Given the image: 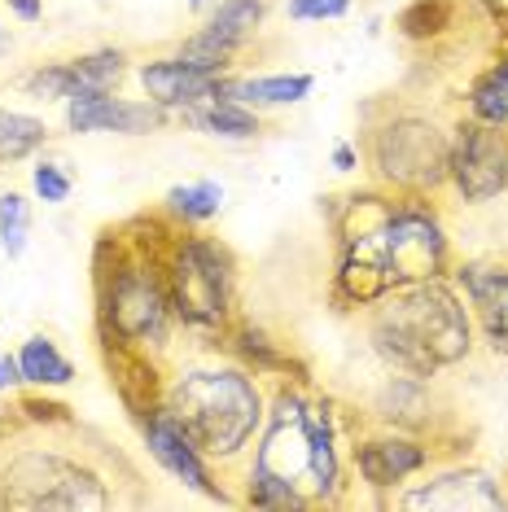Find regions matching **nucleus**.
Returning a JSON list of instances; mask_svg holds the SVG:
<instances>
[{
	"label": "nucleus",
	"instance_id": "1",
	"mask_svg": "<svg viewBox=\"0 0 508 512\" xmlns=\"http://www.w3.org/2000/svg\"><path fill=\"white\" fill-rule=\"evenodd\" d=\"M342 232V263L338 289L351 302H381L390 289L443 276L447 267V237L434 215L417 206H390L364 193L338 219Z\"/></svg>",
	"mask_w": 508,
	"mask_h": 512
},
{
	"label": "nucleus",
	"instance_id": "2",
	"mask_svg": "<svg viewBox=\"0 0 508 512\" xmlns=\"http://www.w3.org/2000/svg\"><path fill=\"white\" fill-rule=\"evenodd\" d=\"M373 346L390 368L430 377L469 355V316L443 276L399 285L373 316Z\"/></svg>",
	"mask_w": 508,
	"mask_h": 512
},
{
	"label": "nucleus",
	"instance_id": "3",
	"mask_svg": "<svg viewBox=\"0 0 508 512\" xmlns=\"http://www.w3.org/2000/svg\"><path fill=\"white\" fill-rule=\"evenodd\" d=\"M250 473L281 482L303 504L329 499L338 491V456H333L329 412L303 403L298 394H281Z\"/></svg>",
	"mask_w": 508,
	"mask_h": 512
},
{
	"label": "nucleus",
	"instance_id": "4",
	"mask_svg": "<svg viewBox=\"0 0 508 512\" xmlns=\"http://www.w3.org/2000/svg\"><path fill=\"white\" fill-rule=\"evenodd\" d=\"M167 412L206 456H233L263 421V403L250 377L233 368H202L167 390Z\"/></svg>",
	"mask_w": 508,
	"mask_h": 512
},
{
	"label": "nucleus",
	"instance_id": "5",
	"mask_svg": "<svg viewBox=\"0 0 508 512\" xmlns=\"http://www.w3.org/2000/svg\"><path fill=\"white\" fill-rule=\"evenodd\" d=\"M228 289H233V272H228L224 250L202 237H184L167 259V298L171 311L189 324V329H224L228 320Z\"/></svg>",
	"mask_w": 508,
	"mask_h": 512
},
{
	"label": "nucleus",
	"instance_id": "6",
	"mask_svg": "<svg viewBox=\"0 0 508 512\" xmlns=\"http://www.w3.org/2000/svg\"><path fill=\"white\" fill-rule=\"evenodd\" d=\"M106 302V329L119 337V346H158L167 337L171 320V298H167V276H158L149 263H119L101 285Z\"/></svg>",
	"mask_w": 508,
	"mask_h": 512
},
{
	"label": "nucleus",
	"instance_id": "7",
	"mask_svg": "<svg viewBox=\"0 0 508 512\" xmlns=\"http://www.w3.org/2000/svg\"><path fill=\"white\" fill-rule=\"evenodd\" d=\"M5 508H106L110 495L101 482L75 464L44 456V451H27L5 469Z\"/></svg>",
	"mask_w": 508,
	"mask_h": 512
},
{
	"label": "nucleus",
	"instance_id": "8",
	"mask_svg": "<svg viewBox=\"0 0 508 512\" xmlns=\"http://www.w3.org/2000/svg\"><path fill=\"white\" fill-rule=\"evenodd\" d=\"M447 145L443 132L425 119H395L377 132L373 158L381 176L399 189H434L447 180Z\"/></svg>",
	"mask_w": 508,
	"mask_h": 512
},
{
	"label": "nucleus",
	"instance_id": "9",
	"mask_svg": "<svg viewBox=\"0 0 508 512\" xmlns=\"http://www.w3.org/2000/svg\"><path fill=\"white\" fill-rule=\"evenodd\" d=\"M447 176L465 202H487L508 189V136L495 123H465L447 149Z\"/></svg>",
	"mask_w": 508,
	"mask_h": 512
},
{
	"label": "nucleus",
	"instance_id": "10",
	"mask_svg": "<svg viewBox=\"0 0 508 512\" xmlns=\"http://www.w3.org/2000/svg\"><path fill=\"white\" fill-rule=\"evenodd\" d=\"M145 447L149 456H154L171 477H180L184 486H193V491L211 495V499H224V491L211 482V473H206L202 464V451L189 442V434L176 425V416L167 412V407H154V412H145Z\"/></svg>",
	"mask_w": 508,
	"mask_h": 512
},
{
	"label": "nucleus",
	"instance_id": "11",
	"mask_svg": "<svg viewBox=\"0 0 508 512\" xmlns=\"http://www.w3.org/2000/svg\"><path fill=\"white\" fill-rule=\"evenodd\" d=\"M71 132H123V136H145L163 123V106L154 101H119L106 92H75L66 106Z\"/></svg>",
	"mask_w": 508,
	"mask_h": 512
},
{
	"label": "nucleus",
	"instance_id": "12",
	"mask_svg": "<svg viewBox=\"0 0 508 512\" xmlns=\"http://www.w3.org/2000/svg\"><path fill=\"white\" fill-rule=\"evenodd\" d=\"M141 84L149 92V101L163 110H193L202 106V101H211L219 84H224V75L215 71H198V66L180 62V57H171V62H149L141 71Z\"/></svg>",
	"mask_w": 508,
	"mask_h": 512
},
{
	"label": "nucleus",
	"instance_id": "13",
	"mask_svg": "<svg viewBox=\"0 0 508 512\" xmlns=\"http://www.w3.org/2000/svg\"><path fill=\"white\" fill-rule=\"evenodd\" d=\"M408 508H434V512H495L504 508V495L495 491V482L478 469H465V473H447L438 482L421 486L403 499Z\"/></svg>",
	"mask_w": 508,
	"mask_h": 512
},
{
	"label": "nucleus",
	"instance_id": "14",
	"mask_svg": "<svg viewBox=\"0 0 508 512\" xmlns=\"http://www.w3.org/2000/svg\"><path fill=\"white\" fill-rule=\"evenodd\" d=\"M460 285L469 289L473 307H478V320L487 329L495 351H508V272L500 267H482L469 263L460 267Z\"/></svg>",
	"mask_w": 508,
	"mask_h": 512
},
{
	"label": "nucleus",
	"instance_id": "15",
	"mask_svg": "<svg viewBox=\"0 0 508 512\" xmlns=\"http://www.w3.org/2000/svg\"><path fill=\"white\" fill-rule=\"evenodd\" d=\"M355 460H360V473L368 486H395L408 473L425 469L430 456H425V447H417V442L381 438V442H364V447L355 451Z\"/></svg>",
	"mask_w": 508,
	"mask_h": 512
},
{
	"label": "nucleus",
	"instance_id": "16",
	"mask_svg": "<svg viewBox=\"0 0 508 512\" xmlns=\"http://www.w3.org/2000/svg\"><path fill=\"white\" fill-rule=\"evenodd\" d=\"M316 79L311 75H259V79H224L215 97L241 101V106H294L303 101Z\"/></svg>",
	"mask_w": 508,
	"mask_h": 512
},
{
	"label": "nucleus",
	"instance_id": "17",
	"mask_svg": "<svg viewBox=\"0 0 508 512\" xmlns=\"http://www.w3.org/2000/svg\"><path fill=\"white\" fill-rule=\"evenodd\" d=\"M184 114H189L193 127H202V132H211V136H224V141H250V136L259 132V119H254L241 101H228V97H211Z\"/></svg>",
	"mask_w": 508,
	"mask_h": 512
},
{
	"label": "nucleus",
	"instance_id": "18",
	"mask_svg": "<svg viewBox=\"0 0 508 512\" xmlns=\"http://www.w3.org/2000/svg\"><path fill=\"white\" fill-rule=\"evenodd\" d=\"M18 368H22V381H31V386H66V381L75 377L71 359L57 351L49 337H31V342H22Z\"/></svg>",
	"mask_w": 508,
	"mask_h": 512
},
{
	"label": "nucleus",
	"instance_id": "19",
	"mask_svg": "<svg viewBox=\"0 0 508 512\" xmlns=\"http://www.w3.org/2000/svg\"><path fill=\"white\" fill-rule=\"evenodd\" d=\"M259 22H263V0H224V5L215 9L211 27H206V36L237 53L241 44L254 36V27H259Z\"/></svg>",
	"mask_w": 508,
	"mask_h": 512
},
{
	"label": "nucleus",
	"instance_id": "20",
	"mask_svg": "<svg viewBox=\"0 0 508 512\" xmlns=\"http://www.w3.org/2000/svg\"><path fill=\"white\" fill-rule=\"evenodd\" d=\"M44 123L18 110H0V162H18L44 145Z\"/></svg>",
	"mask_w": 508,
	"mask_h": 512
},
{
	"label": "nucleus",
	"instance_id": "21",
	"mask_svg": "<svg viewBox=\"0 0 508 512\" xmlns=\"http://www.w3.org/2000/svg\"><path fill=\"white\" fill-rule=\"evenodd\" d=\"M469 106H473V114H478L482 123H495V127L508 123V53H504L500 66H491V71L473 84Z\"/></svg>",
	"mask_w": 508,
	"mask_h": 512
},
{
	"label": "nucleus",
	"instance_id": "22",
	"mask_svg": "<svg viewBox=\"0 0 508 512\" xmlns=\"http://www.w3.org/2000/svg\"><path fill=\"white\" fill-rule=\"evenodd\" d=\"M167 206H171V215L202 224V219H215V215H219V206H224V189H219V184H211V180H202V184H180V189L167 193Z\"/></svg>",
	"mask_w": 508,
	"mask_h": 512
},
{
	"label": "nucleus",
	"instance_id": "23",
	"mask_svg": "<svg viewBox=\"0 0 508 512\" xmlns=\"http://www.w3.org/2000/svg\"><path fill=\"white\" fill-rule=\"evenodd\" d=\"M71 75H75V92H110L123 75V53H92V57H75L71 62ZM71 92V97H75ZM66 97V101H71Z\"/></svg>",
	"mask_w": 508,
	"mask_h": 512
},
{
	"label": "nucleus",
	"instance_id": "24",
	"mask_svg": "<svg viewBox=\"0 0 508 512\" xmlns=\"http://www.w3.org/2000/svg\"><path fill=\"white\" fill-rule=\"evenodd\" d=\"M447 22H452V0H412V5L399 14L403 36H412V40L434 36V31H443Z\"/></svg>",
	"mask_w": 508,
	"mask_h": 512
},
{
	"label": "nucleus",
	"instance_id": "25",
	"mask_svg": "<svg viewBox=\"0 0 508 512\" xmlns=\"http://www.w3.org/2000/svg\"><path fill=\"white\" fill-rule=\"evenodd\" d=\"M27 228H31V211L18 193L0 197V246H5L9 259H18L27 250Z\"/></svg>",
	"mask_w": 508,
	"mask_h": 512
},
{
	"label": "nucleus",
	"instance_id": "26",
	"mask_svg": "<svg viewBox=\"0 0 508 512\" xmlns=\"http://www.w3.org/2000/svg\"><path fill=\"white\" fill-rule=\"evenodd\" d=\"M180 62H189V66H198V71H215V75H224V66H228V57H233V49H224V44H215L211 36H193V40H184V49L176 53Z\"/></svg>",
	"mask_w": 508,
	"mask_h": 512
},
{
	"label": "nucleus",
	"instance_id": "27",
	"mask_svg": "<svg viewBox=\"0 0 508 512\" xmlns=\"http://www.w3.org/2000/svg\"><path fill=\"white\" fill-rule=\"evenodd\" d=\"M27 88L36 92V97H71V92H75L71 62H62V66H44V71H36V75L27 79Z\"/></svg>",
	"mask_w": 508,
	"mask_h": 512
},
{
	"label": "nucleus",
	"instance_id": "28",
	"mask_svg": "<svg viewBox=\"0 0 508 512\" xmlns=\"http://www.w3.org/2000/svg\"><path fill=\"white\" fill-rule=\"evenodd\" d=\"M31 184H36V193L44 202H66V197H71V180H66V171L53 167V162H40V167L31 171Z\"/></svg>",
	"mask_w": 508,
	"mask_h": 512
},
{
	"label": "nucleus",
	"instance_id": "29",
	"mask_svg": "<svg viewBox=\"0 0 508 512\" xmlns=\"http://www.w3.org/2000/svg\"><path fill=\"white\" fill-rule=\"evenodd\" d=\"M346 9H351V0H290V18H298V22L342 18Z\"/></svg>",
	"mask_w": 508,
	"mask_h": 512
},
{
	"label": "nucleus",
	"instance_id": "30",
	"mask_svg": "<svg viewBox=\"0 0 508 512\" xmlns=\"http://www.w3.org/2000/svg\"><path fill=\"white\" fill-rule=\"evenodd\" d=\"M241 351H246L254 364H263V368H290V359L276 355V351H272V342H268L263 333H250V329L241 333Z\"/></svg>",
	"mask_w": 508,
	"mask_h": 512
},
{
	"label": "nucleus",
	"instance_id": "31",
	"mask_svg": "<svg viewBox=\"0 0 508 512\" xmlns=\"http://www.w3.org/2000/svg\"><path fill=\"white\" fill-rule=\"evenodd\" d=\"M9 9H14V14L22 18V22H36L40 14H44V0H5Z\"/></svg>",
	"mask_w": 508,
	"mask_h": 512
},
{
	"label": "nucleus",
	"instance_id": "32",
	"mask_svg": "<svg viewBox=\"0 0 508 512\" xmlns=\"http://www.w3.org/2000/svg\"><path fill=\"white\" fill-rule=\"evenodd\" d=\"M18 381H22V368H18V359H0V390L18 386Z\"/></svg>",
	"mask_w": 508,
	"mask_h": 512
},
{
	"label": "nucleus",
	"instance_id": "33",
	"mask_svg": "<svg viewBox=\"0 0 508 512\" xmlns=\"http://www.w3.org/2000/svg\"><path fill=\"white\" fill-rule=\"evenodd\" d=\"M333 167H338V171H351V167H355V149H351V145H338V149H333Z\"/></svg>",
	"mask_w": 508,
	"mask_h": 512
},
{
	"label": "nucleus",
	"instance_id": "34",
	"mask_svg": "<svg viewBox=\"0 0 508 512\" xmlns=\"http://www.w3.org/2000/svg\"><path fill=\"white\" fill-rule=\"evenodd\" d=\"M9 49V31H0V53H5Z\"/></svg>",
	"mask_w": 508,
	"mask_h": 512
},
{
	"label": "nucleus",
	"instance_id": "35",
	"mask_svg": "<svg viewBox=\"0 0 508 512\" xmlns=\"http://www.w3.org/2000/svg\"><path fill=\"white\" fill-rule=\"evenodd\" d=\"M189 5H193V9H206V5H211V0H189Z\"/></svg>",
	"mask_w": 508,
	"mask_h": 512
}]
</instances>
